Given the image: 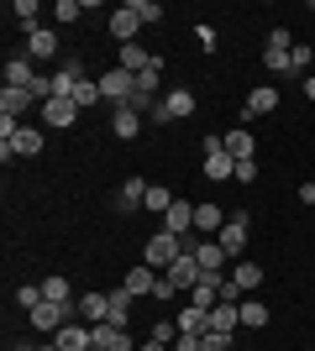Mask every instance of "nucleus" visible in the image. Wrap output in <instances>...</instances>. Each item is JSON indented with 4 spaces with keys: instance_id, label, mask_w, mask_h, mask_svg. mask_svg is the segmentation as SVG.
Returning a JSON list of instances; mask_svg holds the SVG:
<instances>
[{
    "instance_id": "obj_1",
    "label": "nucleus",
    "mask_w": 315,
    "mask_h": 351,
    "mask_svg": "<svg viewBox=\"0 0 315 351\" xmlns=\"http://www.w3.org/2000/svg\"><path fill=\"white\" fill-rule=\"evenodd\" d=\"M179 252H195V236H174V231H158V236H152V241H148V252H142V263L163 273V267L174 263Z\"/></svg>"
},
{
    "instance_id": "obj_2",
    "label": "nucleus",
    "mask_w": 315,
    "mask_h": 351,
    "mask_svg": "<svg viewBox=\"0 0 315 351\" xmlns=\"http://www.w3.org/2000/svg\"><path fill=\"white\" fill-rule=\"evenodd\" d=\"M163 278L174 283V293H189L200 278H205V267H200V257H195V252H179V257H174V263L163 267Z\"/></svg>"
},
{
    "instance_id": "obj_3",
    "label": "nucleus",
    "mask_w": 315,
    "mask_h": 351,
    "mask_svg": "<svg viewBox=\"0 0 315 351\" xmlns=\"http://www.w3.org/2000/svg\"><path fill=\"white\" fill-rule=\"evenodd\" d=\"M74 315H79L74 304H47V299H43V304L32 309L27 320H32V330H43V336H58V330H63L69 320H74Z\"/></svg>"
},
{
    "instance_id": "obj_4",
    "label": "nucleus",
    "mask_w": 315,
    "mask_h": 351,
    "mask_svg": "<svg viewBox=\"0 0 315 351\" xmlns=\"http://www.w3.org/2000/svg\"><path fill=\"white\" fill-rule=\"evenodd\" d=\"M184 116H195V95H189V89H168L148 121H152V126H163V121H184Z\"/></svg>"
},
{
    "instance_id": "obj_5",
    "label": "nucleus",
    "mask_w": 315,
    "mask_h": 351,
    "mask_svg": "<svg viewBox=\"0 0 315 351\" xmlns=\"http://www.w3.org/2000/svg\"><path fill=\"white\" fill-rule=\"evenodd\" d=\"M100 95L110 105H132V95H137V73H126V69H105L100 73Z\"/></svg>"
},
{
    "instance_id": "obj_6",
    "label": "nucleus",
    "mask_w": 315,
    "mask_h": 351,
    "mask_svg": "<svg viewBox=\"0 0 315 351\" xmlns=\"http://www.w3.org/2000/svg\"><path fill=\"white\" fill-rule=\"evenodd\" d=\"M226 247V257L231 263H242V252H247V210H237V215H226V226H221V236H215Z\"/></svg>"
},
{
    "instance_id": "obj_7",
    "label": "nucleus",
    "mask_w": 315,
    "mask_h": 351,
    "mask_svg": "<svg viewBox=\"0 0 315 351\" xmlns=\"http://www.w3.org/2000/svg\"><path fill=\"white\" fill-rule=\"evenodd\" d=\"M137 32H142V16L132 11V0H126V5H116V11H110V37L126 47V43H137Z\"/></svg>"
},
{
    "instance_id": "obj_8",
    "label": "nucleus",
    "mask_w": 315,
    "mask_h": 351,
    "mask_svg": "<svg viewBox=\"0 0 315 351\" xmlns=\"http://www.w3.org/2000/svg\"><path fill=\"white\" fill-rule=\"evenodd\" d=\"M279 100H284V95H279L273 84H257L253 95H247V105H242V121H253V116H273V110H279Z\"/></svg>"
},
{
    "instance_id": "obj_9",
    "label": "nucleus",
    "mask_w": 315,
    "mask_h": 351,
    "mask_svg": "<svg viewBox=\"0 0 315 351\" xmlns=\"http://www.w3.org/2000/svg\"><path fill=\"white\" fill-rule=\"evenodd\" d=\"M142 126H148V116H142V110H132V105H116V116H110V132H116L121 142H137V136H142Z\"/></svg>"
},
{
    "instance_id": "obj_10",
    "label": "nucleus",
    "mask_w": 315,
    "mask_h": 351,
    "mask_svg": "<svg viewBox=\"0 0 315 351\" xmlns=\"http://www.w3.org/2000/svg\"><path fill=\"white\" fill-rule=\"evenodd\" d=\"M74 309H79V320H84V325H105V320H110V293H79Z\"/></svg>"
},
{
    "instance_id": "obj_11",
    "label": "nucleus",
    "mask_w": 315,
    "mask_h": 351,
    "mask_svg": "<svg viewBox=\"0 0 315 351\" xmlns=\"http://www.w3.org/2000/svg\"><path fill=\"white\" fill-rule=\"evenodd\" d=\"M37 84V69H32L27 53H11L5 58V89H32Z\"/></svg>"
},
{
    "instance_id": "obj_12",
    "label": "nucleus",
    "mask_w": 315,
    "mask_h": 351,
    "mask_svg": "<svg viewBox=\"0 0 315 351\" xmlns=\"http://www.w3.org/2000/svg\"><path fill=\"white\" fill-rule=\"evenodd\" d=\"M53 346H58V351H90L95 336H90V325H84V320H69L58 336H53Z\"/></svg>"
},
{
    "instance_id": "obj_13",
    "label": "nucleus",
    "mask_w": 315,
    "mask_h": 351,
    "mask_svg": "<svg viewBox=\"0 0 315 351\" xmlns=\"http://www.w3.org/2000/svg\"><path fill=\"white\" fill-rule=\"evenodd\" d=\"M142 199H148V178H126L121 194L110 199V210H116V215H132V210H142Z\"/></svg>"
},
{
    "instance_id": "obj_14",
    "label": "nucleus",
    "mask_w": 315,
    "mask_h": 351,
    "mask_svg": "<svg viewBox=\"0 0 315 351\" xmlns=\"http://www.w3.org/2000/svg\"><path fill=\"white\" fill-rule=\"evenodd\" d=\"M79 121V105L74 100H47L43 105V126H53V132H69Z\"/></svg>"
},
{
    "instance_id": "obj_15",
    "label": "nucleus",
    "mask_w": 315,
    "mask_h": 351,
    "mask_svg": "<svg viewBox=\"0 0 315 351\" xmlns=\"http://www.w3.org/2000/svg\"><path fill=\"white\" fill-rule=\"evenodd\" d=\"M163 231L195 236V205H189V199H174V205H168V215H163Z\"/></svg>"
},
{
    "instance_id": "obj_16",
    "label": "nucleus",
    "mask_w": 315,
    "mask_h": 351,
    "mask_svg": "<svg viewBox=\"0 0 315 351\" xmlns=\"http://www.w3.org/2000/svg\"><path fill=\"white\" fill-rule=\"evenodd\" d=\"M195 257H200V267H205V273H215V278H231V273H226V263H231V257H226L221 241H195Z\"/></svg>"
},
{
    "instance_id": "obj_17",
    "label": "nucleus",
    "mask_w": 315,
    "mask_h": 351,
    "mask_svg": "<svg viewBox=\"0 0 315 351\" xmlns=\"http://www.w3.org/2000/svg\"><path fill=\"white\" fill-rule=\"evenodd\" d=\"M58 32L53 27H37V32H27V58H58Z\"/></svg>"
},
{
    "instance_id": "obj_18",
    "label": "nucleus",
    "mask_w": 315,
    "mask_h": 351,
    "mask_svg": "<svg viewBox=\"0 0 315 351\" xmlns=\"http://www.w3.org/2000/svg\"><path fill=\"white\" fill-rule=\"evenodd\" d=\"M152 63H163V58H152L142 43H126V47L116 53V69H126V73H142V69H152Z\"/></svg>"
},
{
    "instance_id": "obj_19",
    "label": "nucleus",
    "mask_w": 315,
    "mask_h": 351,
    "mask_svg": "<svg viewBox=\"0 0 315 351\" xmlns=\"http://www.w3.org/2000/svg\"><path fill=\"white\" fill-rule=\"evenodd\" d=\"M32 100H37L32 89H0V116L21 121V116H27V110H32Z\"/></svg>"
},
{
    "instance_id": "obj_20",
    "label": "nucleus",
    "mask_w": 315,
    "mask_h": 351,
    "mask_svg": "<svg viewBox=\"0 0 315 351\" xmlns=\"http://www.w3.org/2000/svg\"><path fill=\"white\" fill-rule=\"evenodd\" d=\"M158 278H163V273L142 263V267H132V273H126V278H121V283H126V289H132L137 299H142V293H152V289H158Z\"/></svg>"
},
{
    "instance_id": "obj_21",
    "label": "nucleus",
    "mask_w": 315,
    "mask_h": 351,
    "mask_svg": "<svg viewBox=\"0 0 315 351\" xmlns=\"http://www.w3.org/2000/svg\"><path fill=\"white\" fill-rule=\"evenodd\" d=\"M226 178H237V158H231V152L205 158V184H226Z\"/></svg>"
},
{
    "instance_id": "obj_22",
    "label": "nucleus",
    "mask_w": 315,
    "mask_h": 351,
    "mask_svg": "<svg viewBox=\"0 0 315 351\" xmlns=\"http://www.w3.org/2000/svg\"><path fill=\"white\" fill-rule=\"evenodd\" d=\"M174 199H179V194H174V189H163V184H148V199H142V210H148V215H158V220H163Z\"/></svg>"
},
{
    "instance_id": "obj_23",
    "label": "nucleus",
    "mask_w": 315,
    "mask_h": 351,
    "mask_svg": "<svg viewBox=\"0 0 315 351\" xmlns=\"http://www.w3.org/2000/svg\"><path fill=\"white\" fill-rule=\"evenodd\" d=\"M11 147H16V158H37V152H43V132H37V126H21V132L11 136Z\"/></svg>"
},
{
    "instance_id": "obj_24",
    "label": "nucleus",
    "mask_w": 315,
    "mask_h": 351,
    "mask_svg": "<svg viewBox=\"0 0 315 351\" xmlns=\"http://www.w3.org/2000/svg\"><path fill=\"white\" fill-rule=\"evenodd\" d=\"M43 299H47V304H74V289H69V278H63V273L43 278Z\"/></svg>"
},
{
    "instance_id": "obj_25",
    "label": "nucleus",
    "mask_w": 315,
    "mask_h": 351,
    "mask_svg": "<svg viewBox=\"0 0 315 351\" xmlns=\"http://www.w3.org/2000/svg\"><path fill=\"white\" fill-rule=\"evenodd\" d=\"M231 283H237L242 293L263 289V267H257V263H237V267H231Z\"/></svg>"
},
{
    "instance_id": "obj_26",
    "label": "nucleus",
    "mask_w": 315,
    "mask_h": 351,
    "mask_svg": "<svg viewBox=\"0 0 315 351\" xmlns=\"http://www.w3.org/2000/svg\"><path fill=\"white\" fill-rule=\"evenodd\" d=\"M226 152H231L237 162H247V158H253V132H247V126H237V132H226Z\"/></svg>"
},
{
    "instance_id": "obj_27",
    "label": "nucleus",
    "mask_w": 315,
    "mask_h": 351,
    "mask_svg": "<svg viewBox=\"0 0 315 351\" xmlns=\"http://www.w3.org/2000/svg\"><path fill=\"white\" fill-rule=\"evenodd\" d=\"M221 226H226L221 205H210V199H205V205H195V231H215V236H221Z\"/></svg>"
},
{
    "instance_id": "obj_28",
    "label": "nucleus",
    "mask_w": 315,
    "mask_h": 351,
    "mask_svg": "<svg viewBox=\"0 0 315 351\" xmlns=\"http://www.w3.org/2000/svg\"><path fill=\"white\" fill-rule=\"evenodd\" d=\"M263 325H268L263 299H242V330H263Z\"/></svg>"
},
{
    "instance_id": "obj_29",
    "label": "nucleus",
    "mask_w": 315,
    "mask_h": 351,
    "mask_svg": "<svg viewBox=\"0 0 315 351\" xmlns=\"http://www.w3.org/2000/svg\"><path fill=\"white\" fill-rule=\"evenodd\" d=\"M100 100H105V95H100V79H84V84L74 89V105H79V110H90V105H100Z\"/></svg>"
},
{
    "instance_id": "obj_30",
    "label": "nucleus",
    "mask_w": 315,
    "mask_h": 351,
    "mask_svg": "<svg viewBox=\"0 0 315 351\" xmlns=\"http://www.w3.org/2000/svg\"><path fill=\"white\" fill-rule=\"evenodd\" d=\"M310 58H315L310 43H294V47H289V63H294V73H300V79H310Z\"/></svg>"
},
{
    "instance_id": "obj_31",
    "label": "nucleus",
    "mask_w": 315,
    "mask_h": 351,
    "mask_svg": "<svg viewBox=\"0 0 315 351\" xmlns=\"http://www.w3.org/2000/svg\"><path fill=\"white\" fill-rule=\"evenodd\" d=\"M11 16H16V27L37 32V0H16V5H11Z\"/></svg>"
},
{
    "instance_id": "obj_32",
    "label": "nucleus",
    "mask_w": 315,
    "mask_h": 351,
    "mask_svg": "<svg viewBox=\"0 0 315 351\" xmlns=\"http://www.w3.org/2000/svg\"><path fill=\"white\" fill-rule=\"evenodd\" d=\"M263 63H268V73H294V63H289V47H268V53H263Z\"/></svg>"
},
{
    "instance_id": "obj_33",
    "label": "nucleus",
    "mask_w": 315,
    "mask_h": 351,
    "mask_svg": "<svg viewBox=\"0 0 315 351\" xmlns=\"http://www.w3.org/2000/svg\"><path fill=\"white\" fill-rule=\"evenodd\" d=\"M79 16H84V0H58V5H53V21H63V27L79 21Z\"/></svg>"
},
{
    "instance_id": "obj_34",
    "label": "nucleus",
    "mask_w": 315,
    "mask_h": 351,
    "mask_svg": "<svg viewBox=\"0 0 315 351\" xmlns=\"http://www.w3.org/2000/svg\"><path fill=\"white\" fill-rule=\"evenodd\" d=\"M16 304H21V309L32 315V309L43 304V283H21V289H16Z\"/></svg>"
},
{
    "instance_id": "obj_35",
    "label": "nucleus",
    "mask_w": 315,
    "mask_h": 351,
    "mask_svg": "<svg viewBox=\"0 0 315 351\" xmlns=\"http://www.w3.org/2000/svg\"><path fill=\"white\" fill-rule=\"evenodd\" d=\"M237 346V336H221V330H205L200 336V351H231Z\"/></svg>"
},
{
    "instance_id": "obj_36",
    "label": "nucleus",
    "mask_w": 315,
    "mask_h": 351,
    "mask_svg": "<svg viewBox=\"0 0 315 351\" xmlns=\"http://www.w3.org/2000/svg\"><path fill=\"white\" fill-rule=\"evenodd\" d=\"M132 11L142 16V27H152V21H163V5H158V0H132Z\"/></svg>"
},
{
    "instance_id": "obj_37",
    "label": "nucleus",
    "mask_w": 315,
    "mask_h": 351,
    "mask_svg": "<svg viewBox=\"0 0 315 351\" xmlns=\"http://www.w3.org/2000/svg\"><path fill=\"white\" fill-rule=\"evenodd\" d=\"M152 341L174 346V341H179V325H174V320H158V325H152Z\"/></svg>"
},
{
    "instance_id": "obj_38",
    "label": "nucleus",
    "mask_w": 315,
    "mask_h": 351,
    "mask_svg": "<svg viewBox=\"0 0 315 351\" xmlns=\"http://www.w3.org/2000/svg\"><path fill=\"white\" fill-rule=\"evenodd\" d=\"M257 178V158H247V162H237V184H253Z\"/></svg>"
},
{
    "instance_id": "obj_39",
    "label": "nucleus",
    "mask_w": 315,
    "mask_h": 351,
    "mask_svg": "<svg viewBox=\"0 0 315 351\" xmlns=\"http://www.w3.org/2000/svg\"><path fill=\"white\" fill-rule=\"evenodd\" d=\"M300 205H315V184H300Z\"/></svg>"
},
{
    "instance_id": "obj_40",
    "label": "nucleus",
    "mask_w": 315,
    "mask_h": 351,
    "mask_svg": "<svg viewBox=\"0 0 315 351\" xmlns=\"http://www.w3.org/2000/svg\"><path fill=\"white\" fill-rule=\"evenodd\" d=\"M137 351H174V346H163V341H152V336H148V341H142Z\"/></svg>"
},
{
    "instance_id": "obj_41",
    "label": "nucleus",
    "mask_w": 315,
    "mask_h": 351,
    "mask_svg": "<svg viewBox=\"0 0 315 351\" xmlns=\"http://www.w3.org/2000/svg\"><path fill=\"white\" fill-rule=\"evenodd\" d=\"M305 95H310V100H315V73H310V79H305Z\"/></svg>"
},
{
    "instance_id": "obj_42",
    "label": "nucleus",
    "mask_w": 315,
    "mask_h": 351,
    "mask_svg": "<svg viewBox=\"0 0 315 351\" xmlns=\"http://www.w3.org/2000/svg\"><path fill=\"white\" fill-rule=\"evenodd\" d=\"M11 351H37V346H11Z\"/></svg>"
},
{
    "instance_id": "obj_43",
    "label": "nucleus",
    "mask_w": 315,
    "mask_h": 351,
    "mask_svg": "<svg viewBox=\"0 0 315 351\" xmlns=\"http://www.w3.org/2000/svg\"><path fill=\"white\" fill-rule=\"evenodd\" d=\"M90 351H105V346H90Z\"/></svg>"
}]
</instances>
